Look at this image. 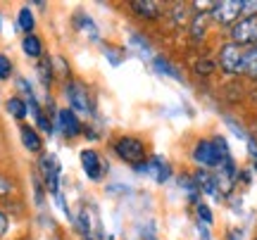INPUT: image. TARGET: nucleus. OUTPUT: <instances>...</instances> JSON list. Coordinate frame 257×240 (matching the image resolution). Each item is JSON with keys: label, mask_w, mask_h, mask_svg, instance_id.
Wrapping results in <instances>:
<instances>
[{"label": "nucleus", "mask_w": 257, "mask_h": 240, "mask_svg": "<svg viewBox=\"0 0 257 240\" xmlns=\"http://www.w3.org/2000/svg\"><path fill=\"white\" fill-rule=\"evenodd\" d=\"M229 157H231V150L224 136L200 138L193 145V152H191V159L198 164V169H205V171H217Z\"/></svg>", "instance_id": "1"}, {"label": "nucleus", "mask_w": 257, "mask_h": 240, "mask_svg": "<svg viewBox=\"0 0 257 240\" xmlns=\"http://www.w3.org/2000/svg\"><path fill=\"white\" fill-rule=\"evenodd\" d=\"M114 152H117V157H119L121 162H126V164H131V166L146 164V159H148L146 143L141 138H136V136H121V138H117Z\"/></svg>", "instance_id": "2"}, {"label": "nucleus", "mask_w": 257, "mask_h": 240, "mask_svg": "<svg viewBox=\"0 0 257 240\" xmlns=\"http://www.w3.org/2000/svg\"><path fill=\"white\" fill-rule=\"evenodd\" d=\"M243 53L245 48L236 46V43H221L219 46V53H217V67H219L224 74L229 76H240V62H243Z\"/></svg>", "instance_id": "3"}, {"label": "nucleus", "mask_w": 257, "mask_h": 240, "mask_svg": "<svg viewBox=\"0 0 257 240\" xmlns=\"http://www.w3.org/2000/svg\"><path fill=\"white\" fill-rule=\"evenodd\" d=\"M210 17L219 24V27H233L240 17H243V0H219L212 3Z\"/></svg>", "instance_id": "4"}, {"label": "nucleus", "mask_w": 257, "mask_h": 240, "mask_svg": "<svg viewBox=\"0 0 257 240\" xmlns=\"http://www.w3.org/2000/svg\"><path fill=\"white\" fill-rule=\"evenodd\" d=\"M229 41L240 48H255L257 46V17H240L229 29Z\"/></svg>", "instance_id": "5"}, {"label": "nucleus", "mask_w": 257, "mask_h": 240, "mask_svg": "<svg viewBox=\"0 0 257 240\" xmlns=\"http://www.w3.org/2000/svg\"><path fill=\"white\" fill-rule=\"evenodd\" d=\"M67 98H69V110L76 114V112H81V114H91L93 112V102H91V95H88V88L79 81H69L67 83Z\"/></svg>", "instance_id": "6"}, {"label": "nucleus", "mask_w": 257, "mask_h": 240, "mask_svg": "<svg viewBox=\"0 0 257 240\" xmlns=\"http://www.w3.org/2000/svg\"><path fill=\"white\" fill-rule=\"evenodd\" d=\"M38 169H41V178L48 190L53 195H60V162L55 155H43L38 162Z\"/></svg>", "instance_id": "7"}, {"label": "nucleus", "mask_w": 257, "mask_h": 240, "mask_svg": "<svg viewBox=\"0 0 257 240\" xmlns=\"http://www.w3.org/2000/svg\"><path fill=\"white\" fill-rule=\"evenodd\" d=\"M81 169H83V174L88 176L91 181H102L105 178V174H107V164L102 162V157L95 152V150L91 148H86L81 150Z\"/></svg>", "instance_id": "8"}, {"label": "nucleus", "mask_w": 257, "mask_h": 240, "mask_svg": "<svg viewBox=\"0 0 257 240\" xmlns=\"http://www.w3.org/2000/svg\"><path fill=\"white\" fill-rule=\"evenodd\" d=\"M138 171H143L148 174L150 178H155L157 183H167L169 181V176H172V166L167 162L165 157H160V155H153L150 159H146V164L136 166Z\"/></svg>", "instance_id": "9"}, {"label": "nucleus", "mask_w": 257, "mask_h": 240, "mask_svg": "<svg viewBox=\"0 0 257 240\" xmlns=\"http://www.w3.org/2000/svg\"><path fill=\"white\" fill-rule=\"evenodd\" d=\"M57 129H60V133H62L64 138H74V136H79L83 131V124L79 121V117L67 107V110L57 112Z\"/></svg>", "instance_id": "10"}, {"label": "nucleus", "mask_w": 257, "mask_h": 240, "mask_svg": "<svg viewBox=\"0 0 257 240\" xmlns=\"http://www.w3.org/2000/svg\"><path fill=\"white\" fill-rule=\"evenodd\" d=\"M193 178H195V183H198V190H200V195L221 197V195H219V188H217V176H214V171L198 169V171L193 174Z\"/></svg>", "instance_id": "11"}, {"label": "nucleus", "mask_w": 257, "mask_h": 240, "mask_svg": "<svg viewBox=\"0 0 257 240\" xmlns=\"http://www.w3.org/2000/svg\"><path fill=\"white\" fill-rule=\"evenodd\" d=\"M131 12L141 19H150L153 22V19H157L162 15V5L155 3V0H134L131 3Z\"/></svg>", "instance_id": "12"}, {"label": "nucleus", "mask_w": 257, "mask_h": 240, "mask_svg": "<svg viewBox=\"0 0 257 240\" xmlns=\"http://www.w3.org/2000/svg\"><path fill=\"white\" fill-rule=\"evenodd\" d=\"M210 10H198L191 19V38L193 41H202L205 34H207V27H210Z\"/></svg>", "instance_id": "13"}, {"label": "nucleus", "mask_w": 257, "mask_h": 240, "mask_svg": "<svg viewBox=\"0 0 257 240\" xmlns=\"http://www.w3.org/2000/svg\"><path fill=\"white\" fill-rule=\"evenodd\" d=\"M240 76L257 81V48H245L243 62H240Z\"/></svg>", "instance_id": "14"}, {"label": "nucleus", "mask_w": 257, "mask_h": 240, "mask_svg": "<svg viewBox=\"0 0 257 240\" xmlns=\"http://www.w3.org/2000/svg\"><path fill=\"white\" fill-rule=\"evenodd\" d=\"M19 136H22V143H24V148H27L29 152H41V150H43V140L38 136V131H34L31 126L22 124V126H19Z\"/></svg>", "instance_id": "15"}, {"label": "nucleus", "mask_w": 257, "mask_h": 240, "mask_svg": "<svg viewBox=\"0 0 257 240\" xmlns=\"http://www.w3.org/2000/svg\"><path fill=\"white\" fill-rule=\"evenodd\" d=\"M27 105H29V110H31V114H34V119H36L38 129L43 131V133H53V124H50V119L46 117V112L41 110V105H38L36 98H31Z\"/></svg>", "instance_id": "16"}, {"label": "nucleus", "mask_w": 257, "mask_h": 240, "mask_svg": "<svg viewBox=\"0 0 257 240\" xmlns=\"http://www.w3.org/2000/svg\"><path fill=\"white\" fill-rule=\"evenodd\" d=\"M22 50H24V55L27 57H41L43 55V41L36 36V34H29V36H24V41H22Z\"/></svg>", "instance_id": "17"}, {"label": "nucleus", "mask_w": 257, "mask_h": 240, "mask_svg": "<svg viewBox=\"0 0 257 240\" xmlns=\"http://www.w3.org/2000/svg\"><path fill=\"white\" fill-rule=\"evenodd\" d=\"M179 185H181L186 193H188V202H191V204H200V190H198V183H195V178H193L191 174L179 176Z\"/></svg>", "instance_id": "18"}, {"label": "nucleus", "mask_w": 257, "mask_h": 240, "mask_svg": "<svg viewBox=\"0 0 257 240\" xmlns=\"http://www.w3.org/2000/svg\"><path fill=\"white\" fill-rule=\"evenodd\" d=\"M153 67H155L160 74L172 76V79H176V81H181V72H179V69H176V67L172 65L169 60H167V57H160V55L153 57Z\"/></svg>", "instance_id": "19"}, {"label": "nucleus", "mask_w": 257, "mask_h": 240, "mask_svg": "<svg viewBox=\"0 0 257 240\" xmlns=\"http://www.w3.org/2000/svg\"><path fill=\"white\" fill-rule=\"evenodd\" d=\"M17 24H19V29L24 31V34H34V27H36V19H34V12L29 8H22L19 10V15H17Z\"/></svg>", "instance_id": "20"}, {"label": "nucleus", "mask_w": 257, "mask_h": 240, "mask_svg": "<svg viewBox=\"0 0 257 240\" xmlns=\"http://www.w3.org/2000/svg\"><path fill=\"white\" fill-rule=\"evenodd\" d=\"M217 69H219V67H217V60H212V57H200V60L193 65V72L198 76H212Z\"/></svg>", "instance_id": "21"}, {"label": "nucleus", "mask_w": 257, "mask_h": 240, "mask_svg": "<svg viewBox=\"0 0 257 240\" xmlns=\"http://www.w3.org/2000/svg\"><path fill=\"white\" fill-rule=\"evenodd\" d=\"M36 72H38V79H41V83H43L46 88H50V83H53V76H55L50 57H48V60H41V62H38Z\"/></svg>", "instance_id": "22"}, {"label": "nucleus", "mask_w": 257, "mask_h": 240, "mask_svg": "<svg viewBox=\"0 0 257 240\" xmlns=\"http://www.w3.org/2000/svg\"><path fill=\"white\" fill-rule=\"evenodd\" d=\"M8 112L10 114H12V117H15V119H24V117H27V112H29V105L24 100H22V98H10L8 100Z\"/></svg>", "instance_id": "23"}, {"label": "nucleus", "mask_w": 257, "mask_h": 240, "mask_svg": "<svg viewBox=\"0 0 257 240\" xmlns=\"http://www.w3.org/2000/svg\"><path fill=\"white\" fill-rule=\"evenodd\" d=\"M74 22H76V27L81 29V31H86V34H91V36H95V22H93L88 15H83V12H79L76 17H74Z\"/></svg>", "instance_id": "24"}, {"label": "nucleus", "mask_w": 257, "mask_h": 240, "mask_svg": "<svg viewBox=\"0 0 257 240\" xmlns=\"http://www.w3.org/2000/svg\"><path fill=\"white\" fill-rule=\"evenodd\" d=\"M102 53H105V57H107V60H110L114 67L124 62V53H121L117 46H105V48H102Z\"/></svg>", "instance_id": "25"}, {"label": "nucleus", "mask_w": 257, "mask_h": 240, "mask_svg": "<svg viewBox=\"0 0 257 240\" xmlns=\"http://www.w3.org/2000/svg\"><path fill=\"white\" fill-rule=\"evenodd\" d=\"M195 214H198V219H200V223H207V226H210V223L214 221V216H212V209H210V207H207L205 202L195 204Z\"/></svg>", "instance_id": "26"}, {"label": "nucleus", "mask_w": 257, "mask_h": 240, "mask_svg": "<svg viewBox=\"0 0 257 240\" xmlns=\"http://www.w3.org/2000/svg\"><path fill=\"white\" fill-rule=\"evenodd\" d=\"M12 76V62L8 55H0V81H8Z\"/></svg>", "instance_id": "27"}, {"label": "nucleus", "mask_w": 257, "mask_h": 240, "mask_svg": "<svg viewBox=\"0 0 257 240\" xmlns=\"http://www.w3.org/2000/svg\"><path fill=\"white\" fill-rule=\"evenodd\" d=\"M79 231H81L83 235H88V233H91V219H88V209H81V214H79Z\"/></svg>", "instance_id": "28"}, {"label": "nucleus", "mask_w": 257, "mask_h": 240, "mask_svg": "<svg viewBox=\"0 0 257 240\" xmlns=\"http://www.w3.org/2000/svg\"><path fill=\"white\" fill-rule=\"evenodd\" d=\"M12 190H15V183L10 181L8 176H3V174H0V197H5V195H10Z\"/></svg>", "instance_id": "29"}, {"label": "nucleus", "mask_w": 257, "mask_h": 240, "mask_svg": "<svg viewBox=\"0 0 257 240\" xmlns=\"http://www.w3.org/2000/svg\"><path fill=\"white\" fill-rule=\"evenodd\" d=\"M243 17H257V0H243Z\"/></svg>", "instance_id": "30"}, {"label": "nucleus", "mask_w": 257, "mask_h": 240, "mask_svg": "<svg viewBox=\"0 0 257 240\" xmlns=\"http://www.w3.org/2000/svg\"><path fill=\"white\" fill-rule=\"evenodd\" d=\"M238 183H243V185L252 183V174H250L248 169H240V171H238Z\"/></svg>", "instance_id": "31"}, {"label": "nucleus", "mask_w": 257, "mask_h": 240, "mask_svg": "<svg viewBox=\"0 0 257 240\" xmlns=\"http://www.w3.org/2000/svg\"><path fill=\"white\" fill-rule=\"evenodd\" d=\"M248 155L252 157V162L257 164V140L255 138H248Z\"/></svg>", "instance_id": "32"}, {"label": "nucleus", "mask_w": 257, "mask_h": 240, "mask_svg": "<svg viewBox=\"0 0 257 240\" xmlns=\"http://www.w3.org/2000/svg\"><path fill=\"white\" fill-rule=\"evenodd\" d=\"M8 226H10V221H8V214L5 212H0V238L8 233Z\"/></svg>", "instance_id": "33"}, {"label": "nucleus", "mask_w": 257, "mask_h": 240, "mask_svg": "<svg viewBox=\"0 0 257 240\" xmlns=\"http://www.w3.org/2000/svg\"><path fill=\"white\" fill-rule=\"evenodd\" d=\"M255 240H257V238H255Z\"/></svg>", "instance_id": "34"}, {"label": "nucleus", "mask_w": 257, "mask_h": 240, "mask_svg": "<svg viewBox=\"0 0 257 240\" xmlns=\"http://www.w3.org/2000/svg\"><path fill=\"white\" fill-rule=\"evenodd\" d=\"M255 48H257V46H255Z\"/></svg>", "instance_id": "35"}]
</instances>
